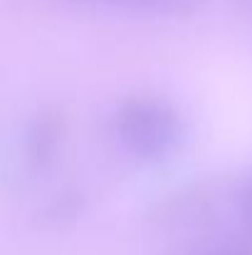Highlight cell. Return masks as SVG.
I'll return each instance as SVG.
<instances>
[{"mask_svg":"<svg viewBox=\"0 0 252 255\" xmlns=\"http://www.w3.org/2000/svg\"><path fill=\"white\" fill-rule=\"evenodd\" d=\"M116 141L136 159L159 161L170 156L183 139L180 114L159 97H131L111 117Z\"/></svg>","mask_w":252,"mask_h":255,"instance_id":"1","label":"cell"},{"mask_svg":"<svg viewBox=\"0 0 252 255\" xmlns=\"http://www.w3.org/2000/svg\"><path fill=\"white\" fill-rule=\"evenodd\" d=\"M57 124H60V119L52 112L40 114L30 124V129L25 134V159L32 169L45 166L55 156L57 141H60V127Z\"/></svg>","mask_w":252,"mask_h":255,"instance_id":"2","label":"cell"},{"mask_svg":"<svg viewBox=\"0 0 252 255\" xmlns=\"http://www.w3.org/2000/svg\"><path fill=\"white\" fill-rule=\"evenodd\" d=\"M185 255H252V243L250 241H220L215 246H205L200 251Z\"/></svg>","mask_w":252,"mask_h":255,"instance_id":"3","label":"cell"},{"mask_svg":"<svg viewBox=\"0 0 252 255\" xmlns=\"http://www.w3.org/2000/svg\"><path fill=\"white\" fill-rule=\"evenodd\" d=\"M238 208H240V216H243L245 226L252 231V181L240 191V196H238Z\"/></svg>","mask_w":252,"mask_h":255,"instance_id":"4","label":"cell"},{"mask_svg":"<svg viewBox=\"0 0 252 255\" xmlns=\"http://www.w3.org/2000/svg\"><path fill=\"white\" fill-rule=\"evenodd\" d=\"M139 2H149V5H168L170 10H178V7L188 5L190 0H139Z\"/></svg>","mask_w":252,"mask_h":255,"instance_id":"5","label":"cell"}]
</instances>
